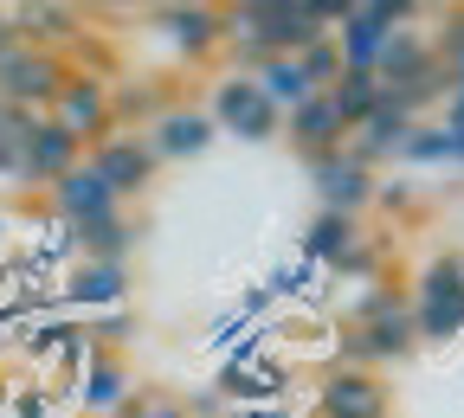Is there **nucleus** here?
Here are the masks:
<instances>
[{"mask_svg":"<svg viewBox=\"0 0 464 418\" xmlns=\"http://www.w3.org/2000/svg\"><path fill=\"white\" fill-rule=\"evenodd\" d=\"M72 78V65L58 52H39V45H7L0 52V103L7 109H26V116H45L52 109V97H58V84Z\"/></svg>","mask_w":464,"mask_h":418,"instance_id":"f257e3e1","label":"nucleus"},{"mask_svg":"<svg viewBox=\"0 0 464 418\" xmlns=\"http://www.w3.org/2000/svg\"><path fill=\"white\" fill-rule=\"evenodd\" d=\"M207 123H213V136H239V142H277V136H284V109H271V103H265V90H258L246 71H226V78L213 84Z\"/></svg>","mask_w":464,"mask_h":418,"instance_id":"f03ea898","label":"nucleus"},{"mask_svg":"<svg viewBox=\"0 0 464 418\" xmlns=\"http://www.w3.org/2000/svg\"><path fill=\"white\" fill-rule=\"evenodd\" d=\"M84 161H91V174L116 194V200H142L149 187H155V155H149V142H142V129H110V136H97L91 148H84Z\"/></svg>","mask_w":464,"mask_h":418,"instance_id":"7ed1b4c3","label":"nucleus"},{"mask_svg":"<svg viewBox=\"0 0 464 418\" xmlns=\"http://www.w3.org/2000/svg\"><path fill=\"white\" fill-rule=\"evenodd\" d=\"M310 167V187H316V213H342V219H362L368 206H374V174L348 155V148H335V155H316V161H304Z\"/></svg>","mask_w":464,"mask_h":418,"instance_id":"20e7f679","label":"nucleus"},{"mask_svg":"<svg viewBox=\"0 0 464 418\" xmlns=\"http://www.w3.org/2000/svg\"><path fill=\"white\" fill-rule=\"evenodd\" d=\"M52 123L65 129V136H78L84 148L97 142V136H110L116 129V116H110V84L97 78V71H72L65 84H58V97H52Z\"/></svg>","mask_w":464,"mask_h":418,"instance_id":"39448f33","label":"nucleus"},{"mask_svg":"<svg viewBox=\"0 0 464 418\" xmlns=\"http://www.w3.org/2000/svg\"><path fill=\"white\" fill-rule=\"evenodd\" d=\"M393 399L381 386V374L362 367H329V380L316 386V418H387Z\"/></svg>","mask_w":464,"mask_h":418,"instance_id":"423d86ee","label":"nucleus"},{"mask_svg":"<svg viewBox=\"0 0 464 418\" xmlns=\"http://www.w3.org/2000/svg\"><path fill=\"white\" fill-rule=\"evenodd\" d=\"M142 142H149L155 161H200L213 148V123H207V109H194V103H168L142 129Z\"/></svg>","mask_w":464,"mask_h":418,"instance_id":"0eeeda50","label":"nucleus"},{"mask_svg":"<svg viewBox=\"0 0 464 418\" xmlns=\"http://www.w3.org/2000/svg\"><path fill=\"white\" fill-rule=\"evenodd\" d=\"M78 161H84V142L65 136L52 116H39L33 136H26V155H20V187H52L58 174H72Z\"/></svg>","mask_w":464,"mask_h":418,"instance_id":"6e6552de","label":"nucleus"},{"mask_svg":"<svg viewBox=\"0 0 464 418\" xmlns=\"http://www.w3.org/2000/svg\"><path fill=\"white\" fill-rule=\"evenodd\" d=\"M7 20H14V39H20V45L58 52V58L84 39V14H78V7H58V0H39V7H7Z\"/></svg>","mask_w":464,"mask_h":418,"instance_id":"1a4fd4ad","label":"nucleus"},{"mask_svg":"<svg viewBox=\"0 0 464 418\" xmlns=\"http://www.w3.org/2000/svg\"><path fill=\"white\" fill-rule=\"evenodd\" d=\"M284 142L297 148L304 161H316V155H335V148H348V129H342V116L329 109V97L316 90V97H304L297 109L284 116Z\"/></svg>","mask_w":464,"mask_h":418,"instance_id":"9d476101","label":"nucleus"},{"mask_svg":"<svg viewBox=\"0 0 464 418\" xmlns=\"http://www.w3.org/2000/svg\"><path fill=\"white\" fill-rule=\"evenodd\" d=\"M52 213L65 219V225H91V219L123 213V200H116L97 174H91V161H78L72 174H58V181H52Z\"/></svg>","mask_w":464,"mask_h":418,"instance_id":"9b49d317","label":"nucleus"},{"mask_svg":"<svg viewBox=\"0 0 464 418\" xmlns=\"http://www.w3.org/2000/svg\"><path fill=\"white\" fill-rule=\"evenodd\" d=\"M149 20L168 33V45L181 58H213L226 45V14L219 7H155Z\"/></svg>","mask_w":464,"mask_h":418,"instance_id":"f8f14e48","label":"nucleus"},{"mask_svg":"<svg viewBox=\"0 0 464 418\" xmlns=\"http://www.w3.org/2000/svg\"><path fill=\"white\" fill-rule=\"evenodd\" d=\"M329 45L342 58V71H374V58L387 45V26L374 20V0H348L342 20H335V33H329Z\"/></svg>","mask_w":464,"mask_h":418,"instance_id":"ddd939ff","label":"nucleus"},{"mask_svg":"<svg viewBox=\"0 0 464 418\" xmlns=\"http://www.w3.org/2000/svg\"><path fill=\"white\" fill-rule=\"evenodd\" d=\"M406 136H413V116H406L400 103H387V97H381V109L368 116V123H362L355 136H348V155H355V161H362V167L374 174L381 161H400Z\"/></svg>","mask_w":464,"mask_h":418,"instance_id":"4468645a","label":"nucleus"},{"mask_svg":"<svg viewBox=\"0 0 464 418\" xmlns=\"http://www.w3.org/2000/svg\"><path fill=\"white\" fill-rule=\"evenodd\" d=\"M58 296H65L72 309H91V316L123 309V296H130V264H84V258H78V271L58 283Z\"/></svg>","mask_w":464,"mask_h":418,"instance_id":"2eb2a0df","label":"nucleus"},{"mask_svg":"<svg viewBox=\"0 0 464 418\" xmlns=\"http://www.w3.org/2000/svg\"><path fill=\"white\" fill-rule=\"evenodd\" d=\"M439 71V58H432V33H387L381 58H374V78L381 90H400V84H420Z\"/></svg>","mask_w":464,"mask_h":418,"instance_id":"dca6fc26","label":"nucleus"},{"mask_svg":"<svg viewBox=\"0 0 464 418\" xmlns=\"http://www.w3.org/2000/svg\"><path fill=\"white\" fill-rule=\"evenodd\" d=\"M130 393H136V380H130V361H123V354H97V361L78 374V412H84V418H110Z\"/></svg>","mask_w":464,"mask_h":418,"instance_id":"f3484780","label":"nucleus"},{"mask_svg":"<svg viewBox=\"0 0 464 418\" xmlns=\"http://www.w3.org/2000/svg\"><path fill=\"white\" fill-rule=\"evenodd\" d=\"M136 219L130 213H110V219H91V225H72V245H78V258L84 264H130V252H136Z\"/></svg>","mask_w":464,"mask_h":418,"instance_id":"a211bd4d","label":"nucleus"},{"mask_svg":"<svg viewBox=\"0 0 464 418\" xmlns=\"http://www.w3.org/2000/svg\"><path fill=\"white\" fill-rule=\"evenodd\" d=\"M406 303H432V309H458L464 316V252H432L413 277Z\"/></svg>","mask_w":464,"mask_h":418,"instance_id":"6ab92c4d","label":"nucleus"},{"mask_svg":"<svg viewBox=\"0 0 464 418\" xmlns=\"http://www.w3.org/2000/svg\"><path fill=\"white\" fill-rule=\"evenodd\" d=\"M323 97H329V109L342 116V129L355 136V129L368 123V116L381 109V78H374V71H342V78H335Z\"/></svg>","mask_w":464,"mask_h":418,"instance_id":"aec40b11","label":"nucleus"},{"mask_svg":"<svg viewBox=\"0 0 464 418\" xmlns=\"http://www.w3.org/2000/svg\"><path fill=\"white\" fill-rule=\"evenodd\" d=\"M400 161H406V167H464V136L445 129V123H413Z\"/></svg>","mask_w":464,"mask_h":418,"instance_id":"412c9836","label":"nucleus"},{"mask_svg":"<svg viewBox=\"0 0 464 418\" xmlns=\"http://www.w3.org/2000/svg\"><path fill=\"white\" fill-rule=\"evenodd\" d=\"M362 238V219H342V213H316L310 225H304V258L310 264H335L348 245Z\"/></svg>","mask_w":464,"mask_h":418,"instance_id":"4be33fe9","label":"nucleus"},{"mask_svg":"<svg viewBox=\"0 0 464 418\" xmlns=\"http://www.w3.org/2000/svg\"><path fill=\"white\" fill-rule=\"evenodd\" d=\"M33 123L39 116H26V109H0V181H20V155H26Z\"/></svg>","mask_w":464,"mask_h":418,"instance_id":"5701e85b","label":"nucleus"},{"mask_svg":"<svg viewBox=\"0 0 464 418\" xmlns=\"http://www.w3.org/2000/svg\"><path fill=\"white\" fill-rule=\"evenodd\" d=\"M329 271H335V277H362V283H387V277H381V271H387V252H381L374 238L362 232L355 245H348V252H342V258L329 264Z\"/></svg>","mask_w":464,"mask_h":418,"instance_id":"b1692460","label":"nucleus"},{"mask_svg":"<svg viewBox=\"0 0 464 418\" xmlns=\"http://www.w3.org/2000/svg\"><path fill=\"white\" fill-rule=\"evenodd\" d=\"M406 309V296L393 290V283H368L362 290V303L348 309V328H368V322H387V316H400Z\"/></svg>","mask_w":464,"mask_h":418,"instance_id":"393cba45","label":"nucleus"},{"mask_svg":"<svg viewBox=\"0 0 464 418\" xmlns=\"http://www.w3.org/2000/svg\"><path fill=\"white\" fill-rule=\"evenodd\" d=\"M297 78H304L310 90H329V84L342 78V58H335V45H329V39H316V45H304V52H297Z\"/></svg>","mask_w":464,"mask_h":418,"instance_id":"a878e982","label":"nucleus"},{"mask_svg":"<svg viewBox=\"0 0 464 418\" xmlns=\"http://www.w3.org/2000/svg\"><path fill=\"white\" fill-rule=\"evenodd\" d=\"M130 328H136V316H130V309H103V316H91V328H84V335L110 354V341H123Z\"/></svg>","mask_w":464,"mask_h":418,"instance_id":"bb28decb","label":"nucleus"},{"mask_svg":"<svg viewBox=\"0 0 464 418\" xmlns=\"http://www.w3.org/2000/svg\"><path fill=\"white\" fill-rule=\"evenodd\" d=\"M420 194H413V181H374V206H393V213H406Z\"/></svg>","mask_w":464,"mask_h":418,"instance_id":"cd10ccee","label":"nucleus"},{"mask_svg":"<svg viewBox=\"0 0 464 418\" xmlns=\"http://www.w3.org/2000/svg\"><path fill=\"white\" fill-rule=\"evenodd\" d=\"M297 290H310V271H290V264L265 283V296H297Z\"/></svg>","mask_w":464,"mask_h":418,"instance_id":"c85d7f7f","label":"nucleus"},{"mask_svg":"<svg viewBox=\"0 0 464 418\" xmlns=\"http://www.w3.org/2000/svg\"><path fill=\"white\" fill-rule=\"evenodd\" d=\"M188 418H226V399L219 393H194V405H181Z\"/></svg>","mask_w":464,"mask_h":418,"instance_id":"c756f323","label":"nucleus"},{"mask_svg":"<svg viewBox=\"0 0 464 418\" xmlns=\"http://www.w3.org/2000/svg\"><path fill=\"white\" fill-rule=\"evenodd\" d=\"M155 399H161V393H149V386H142V393H130V399H123V405H116V412H110V418H142V412H149V405H155Z\"/></svg>","mask_w":464,"mask_h":418,"instance_id":"7c9ffc66","label":"nucleus"},{"mask_svg":"<svg viewBox=\"0 0 464 418\" xmlns=\"http://www.w3.org/2000/svg\"><path fill=\"white\" fill-rule=\"evenodd\" d=\"M142 418H188V412H181V405H174V399H155V405H149Z\"/></svg>","mask_w":464,"mask_h":418,"instance_id":"2f4dec72","label":"nucleus"},{"mask_svg":"<svg viewBox=\"0 0 464 418\" xmlns=\"http://www.w3.org/2000/svg\"><path fill=\"white\" fill-rule=\"evenodd\" d=\"M14 45V20H7V7H0V52Z\"/></svg>","mask_w":464,"mask_h":418,"instance_id":"473e14b6","label":"nucleus"},{"mask_svg":"<svg viewBox=\"0 0 464 418\" xmlns=\"http://www.w3.org/2000/svg\"><path fill=\"white\" fill-rule=\"evenodd\" d=\"M0 109H7V103H0Z\"/></svg>","mask_w":464,"mask_h":418,"instance_id":"72a5a7b5","label":"nucleus"}]
</instances>
